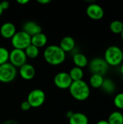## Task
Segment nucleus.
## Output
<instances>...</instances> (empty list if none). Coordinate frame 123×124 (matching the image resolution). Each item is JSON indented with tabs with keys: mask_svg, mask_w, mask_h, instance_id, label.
Here are the masks:
<instances>
[{
	"mask_svg": "<svg viewBox=\"0 0 123 124\" xmlns=\"http://www.w3.org/2000/svg\"><path fill=\"white\" fill-rule=\"evenodd\" d=\"M104 77L98 74H91L89 79V84L94 89H101Z\"/></svg>",
	"mask_w": 123,
	"mask_h": 124,
	"instance_id": "19",
	"label": "nucleus"
},
{
	"mask_svg": "<svg viewBox=\"0 0 123 124\" xmlns=\"http://www.w3.org/2000/svg\"><path fill=\"white\" fill-rule=\"evenodd\" d=\"M120 35H121V38H122V39L123 40V31H122V32H121V33H120Z\"/></svg>",
	"mask_w": 123,
	"mask_h": 124,
	"instance_id": "35",
	"label": "nucleus"
},
{
	"mask_svg": "<svg viewBox=\"0 0 123 124\" xmlns=\"http://www.w3.org/2000/svg\"><path fill=\"white\" fill-rule=\"evenodd\" d=\"M59 47L65 53L71 52L75 48V41L72 36H65L60 41Z\"/></svg>",
	"mask_w": 123,
	"mask_h": 124,
	"instance_id": "14",
	"label": "nucleus"
},
{
	"mask_svg": "<svg viewBox=\"0 0 123 124\" xmlns=\"http://www.w3.org/2000/svg\"><path fill=\"white\" fill-rule=\"evenodd\" d=\"M1 124H20L19 122L16 120H14V119H9V120H7L5 121H4Z\"/></svg>",
	"mask_w": 123,
	"mask_h": 124,
	"instance_id": "28",
	"label": "nucleus"
},
{
	"mask_svg": "<svg viewBox=\"0 0 123 124\" xmlns=\"http://www.w3.org/2000/svg\"><path fill=\"white\" fill-rule=\"evenodd\" d=\"M101 89L104 93L107 94H112L116 90V84L112 79L109 78H104Z\"/></svg>",
	"mask_w": 123,
	"mask_h": 124,
	"instance_id": "18",
	"label": "nucleus"
},
{
	"mask_svg": "<svg viewBox=\"0 0 123 124\" xmlns=\"http://www.w3.org/2000/svg\"><path fill=\"white\" fill-rule=\"evenodd\" d=\"M72 61L75 67H78L80 68H83L88 65V57L81 52H77L73 54L72 56Z\"/></svg>",
	"mask_w": 123,
	"mask_h": 124,
	"instance_id": "15",
	"label": "nucleus"
},
{
	"mask_svg": "<svg viewBox=\"0 0 123 124\" xmlns=\"http://www.w3.org/2000/svg\"><path fill=\"white\" fill-rule=\"evenodd\" d=\"M109 124H123V113L119 110L112 112L108 117Z\"/></svg>",
	"mask_w": 123,
	"mask_h": 124,
	"instance_id": "21",
	"label": "nucleus"
},
{
	"mask_svg": "<svg viewBox=\"0 0 123 124\" xmlns=\"http://www.w3.org/2000/svg\"><path fill=\"white\" fill-rule=\"evenodd\" d=\"M69 91L71 96L75 100L80 102L86 100L91 94L90 86L83 80L72 81L69 88Z\"/></svg>",
	"mask_w": 123,
	"mask_h": 124,
	"instance_id": "2",
	"label": "nucleus"
},
{
	"mask_svg": "<svg viewBox=\"0 0 123 124\" xmlns=\"http://www.w3.org/2000/svg\"><path fill=\"white\" fill-rule=\"evenodd\" d=\"M47 36L43 33H39L31 36V44L36 46L37 48H41L47 44Z\"/></svg>",
	"mask_w": 123,
	"mask_h": 124,
	"instance_id": "16",
	"label": "nucleus"
},
{
	"mask_svg": "<svg viewBox=\"0 0 123 124\" xmlns=\"http://www.w3.org/2000/svg\"><path fill=\"white\" fill-rule=\"evenodd\" d=\"M120 72L123 76V62L121 63V65H120Z\"/></svg>",
	"mask_w": 123,
	"mask_h": 124,
	"instance_id": "33",
	"label": "nucleus"
},
{
	"mask_svg": "<svg viewBox=\"0 0 123 124\" xmlns=\"http://www.w3.org/2000/svg\"><path fill=\"white\" fill-rule=\"evenodd\" d=\"M46 100L45 92L40 89H35L30 92L27 97V101L31 108H37L43 105Z\"/></svg>",
	"mask_w": 123,
	"mask_h": 124,
	"instance_id": "7",
	"label": "nucleus"
},
{
	"mask_svg": "<svg viewBox=\"0 0 123 124\" xmlns=\"http://www.w3.org/2000/svg\"><path fill=\"white\" fill-rule=\"evenodd\" d=\"M0 4H1V9H3V11L5 9H7L9 7V3L7 1H2L1 2H0Z\"/></svg>",
	"mask_w": 123,
	"mask_h": 124,
	"instance_id": "27",
	"label": "nucleus"
},
{
	"mask_svg": "<svg viewBox=\"0 0 123 124\" xmlns=\"http://www.w3.org/2000/svg\"><path fill=\"white\" fill-rule=\"evenodd\" d=\"M45 61L53 66L62 64L66 59V53L58 45H49L43 51Z\"/></svg>",
	"mask_w": 123,
	"mask_h": 124,
	"instance_id": "1",
	"label": "nucleus"
},
{
	"mask_svg": "<svg viewBox=\"0 0 123 124\" xmlns=\"http://www.w3.org/2000/svg\"><path fill=\"white\" fill-rule=\"evenodd\" d=\"M27 57L30 59L36 58L39 54V49L36 46H33V44H30L25 50H24Z\"/></svg>",
	"mask_w": 123,
	"mask_h": 124,
	"instance_id": "23",
	"label": "nucleus"
},
{
	"mask_svg": "<svg viewBox=\"0 0 123 124\" xmlns=\"http://www.w3.org/2000/svg\"><path fill=\"white\" fill-rule=\"evenodd\" d=\"M20 108H21V110H22V111L26 112V111H28V110L31 108V107H30V104L28 103V102L27 100H25V101H24V102H22L21 103V105H20Z\"/></svg>",
	"mask_w": 123,
	"mask_h": 124,
	"instance_id": "26",
	"label": "nucleus"
},
{
	"mask_svg": "<svg viewBox=\"0 0 123 124\" xmlns=\"http://www.w3.org/2000/svg\"><path fill=\"white\" fill-rule=\"evenodd\" d=\"M16 32V27L14 23L11 22H6L3 23L0 27L1 36L7 39H11Z\"/></svg>",
	"mask_w": 123,
	"mask_h": 124,
	"instance_id": "13",
	"label": "nucleus"
},
{
	"mask_svg": "<svg viewBox=\"0 0 123 124\" xmlns=\"http://www.w3.org/2000/svg\"><path fill=\"white\" fill-rule=\"evenodd\" d=\"M113 102L115 106L119 109V110H123V92L117 93L113 100Z\"/></svg>",
	"mask_w": 123,
	"mask_h": 124,
	"instance_id": "25",
	"label": "nucleus"
},
{
	"mask_svg": "<svg viewBox=\"0 0 123 124\" xmlns=\"http://www.w3.org/2000/svg\"><path fill=\"white\" fill-rule=\"evenodd\" d=\"M73 113H74L73 111H72V110H68V111L66 113V117H67L68 119H70V118L72 117V116L73 115Z\"/></svg>",
	"mask_w": 123,
	"mask_h": 124,
	"instance_id": "31",
	"label": "nucleus"
},
{
	"mask_svg": "<svg viewBox=\"0 0 123 124\" xmlns=\"http://www.w3.org/2000/svg\"><path fill=\"white\" fill-rule=\"evenodd\" d=\"M96 124H109L107 120H100L98 122H96Z\"/></svg>",
	"mask_w": 123,
	"mask_h": 124,
	"instance_id": "32",
	"label": "nucleus"
},
{
	"mask_svg": "<svg viewBox=\"0 0 123 124\" xmlns=\"http://www.w3.org/2000/svg\"><path fill=\"white\" fill-rule=\"evenodd\" d=\"M11 44L14 49L25 50L31 44V37L22 31L16 32L11 39Z\"/></svg>",
	"mask_w": 123,
	"mask_h": 124,
	"instance_id": "6",
	"label": "nucleus"
},
{
	"mask_svg": "<svg viewBox=\"0 0 123 124\" xmlns=\"http://www.w3.org/2000/svg\"></svg>",
	"mask_w": 123,
	"mask_h": 124,
	"instance_id": "36",
	"label": "nucleus"
},
{
	"mask_svg": "<svg viewBox=\"0 0 123 124\" xmlns=\"http://www.w3.org/2000/svg\"><path fill=\"white\" fill-rule=\"evenodd\" d=\"M109 29L113 33L120 34L123 29V23L121 20H115L110 23Z\"/></svg>",
	"mask_w": 123,
	"mask_h": 124,
	"instance_id": "22",
	"label": "nucleus"
},
{
	"mask_svg": "<svg viewBox=\"0 0 123 124\" xmlns=\"http://www.w3.org/2000/svg\"><path fill=\"white\" fill-rule=\"evenodd\" d=\"M9 52L4 46H0V65L8 62Z\"/></svg>",
	"mask_w": 123,
	"mask_h": 124,
	"instance_id": "24",
	"label": "nucleus"
},
{
	"mask_svg": "<svg viewBox=\"0 0 123 124\" xmlns=\"http://www.w3.org/2000/svg\"><path fill=\"white\" fill-rule=\"evenodd\" d=\"M88 69L91 74H98L104 76L109 69V65L102 57H94L88 62Z\"/></svg>",
	"mask_w": 123,
	"mask_h": 124,
	"instance_id": "4",
	"label": "nucleus"
},
{
	"mask_svg": "<svg viewBox=\"0 0 123 124\" xmlns=\"http://www.w3.org/2000/svg\"><path fill=\"white\" fill-rule=\"evenodd\" d=\"M22 31L25 32L30 37L42 32L41 26L38 23L32 20H28L25 22L22 25Z\"/></svg>",
	"mask_w": 123,
	"mask_h": 124,
	"instance_id": "11",
	"label": "nucleus"
},
{
	"mask_svg": "<svg viewBox=\"0 0 123 124\" xmlns=\"http://www.w3.org/2000/svg\"><path fill=\"white\" fill-rule=\"evenodd\" d=\"M104 59L109 66H120L123 62V49L117 45L109 46L105 50Z\"/></svg>",
	"mask_w": 123,
	"mask_h": 124,
	"instance_id": "3",
	"label": "nucleus"
},
{
	"mask_svg": "<svg viewBox=\"0 0 123 124\" xmlns=\"http://www.w3.org/2000/svg\"><path fill=\"white\" fill-rule=\"evenodd\" d=\"M17 75V68L9 62L0 65V82L8 84L12 82Z\"/></svg>",
	"mask_w": 123,
	"mask_h": 124,
	"instance_id": "5",
	"label": "nucleus"
},
{
	"mask_svg": "<svg viewBox=\"0 0 123 124\" xmlns=\"http://www.w3.org/2000/svg\"><path fill=\"white\" fill-rule=\"evenodd\" d=\"M17 2L20 4H27L28 3H29V0H17Z\"/></svg>",
	"mask_w": 123,
	"mask_h": 124,
	"instance_id": "30",
	"label": "nucleus"
},
{
	"mask_svg": "<svg viewBox=\"0 0 123 124\" xmlns=\"http://www.w3.org/2000/svg\"><path fill=\"white\" fill-rule=\"evenodd\" d=\"M2 13H3V9H1V4H0V16L2 15Z\"/></svg>",
	"mask_w": 123,
	"mask_h": 124,
	"instance_id": "34",
	"label": "nucleus"
},
{
	"mask_svg": "<svg viewBox=\"0 0 123 124\" xmlns=\"http://www.w3.org/2000/svg\"><path fill=\"white\" fill-rule=\"evenodd\" d=\"M68 73H69L72 81H77L83 80V78L84 76L83 70L80 68L75 67V66L72 68Z\"/></svg>",
	"mask_w": 123,
	"mask_h": 124,
	"instance_id": "20",
	"label": "nucleus"
},
{
	"mask_svg": "<svg viewBox=\"0 0 123 124\" xmlns=\"http://www.w3.org/2000/svg\"><path fill=\"white\" fill-rule=\"evenodd\" d=\"M19 74L22 79L29 81L35 77L36 69L32 65L29 63H25V65H23L20 68Z\"/></svg>",
	"mask_w": 123,
	"mask_h": 124,
	"instance_id": "12",
	"label": "nucleus"
},
{
	"mask_svg": "<svg viewBox=\"0 0 123 124\" xmlns=\"http://www.w3.org/2000/svg\"><path fill=\"white\" fill-rule=\"evenodd\" d=\"M86 14L91 20H99L104 17V10L101 5L96 3H93L88 5L86 8Z\"/></svg>",
	"mask_w": 123,
	"mask_h": 124,
	"instance_id": "10",
	"label": "nucleus"
},
{
	"mask_svg": "<svg viewBox=\"0 0 123 124\" xmlns=\"http://www.w3.org/2000/svg\"><path fill=\"white\" fill-rule=\"evenodd\" d=\"M89 121L88 116L83 113H74L69 119L70 124H88Z\"/></svg>",
	"mask_w": 123,
	"mask_h": 124,
	"instance_id": "17",
	"label": "nucleus"
},
{
	"mask_svg": "<svg viewBox=\"0 0 123 124\" xmlns=\"http://www.w3.org/2000/svg\"><path fill=\"white\" fill-rule=\"evenodd\" d=\"M37 1L41 4H47L51 2V0H38Z\"/></svg>",
	"mask_w": 123,
	"mask_h": 124,
	"instance_id": "29",
	"label": "nucleus"
},
{
	"mask_svg": "<svg viewBox=\"0 0 123 124\" xmlns=\"http://www.w3.org/2000/svg\"><path fill=\"white\" fill-rule=\"evenodd\" d=\"M54 85L60 89H69L72 81L67 72H59L57 73L54 78Z\"/></svg>",
	"mask_w": 123,
	"mask_h": 124,
	"instance_id": "9",
	"label": "nucleus"
},
{
	"mask_svg": "<svg viewBox=\"0 0 123 124\" xmlns=\"http://www.w3.org/2000/svg\"><path fill=\"white\" fill-rule=\"evenodd\" d=\"M27 56L22 49H13L9 52V61L15 68H20L25 63H27Z\"/></svg>",
	"mask_w": 123,
	"mask_h": 124,
	"instance_id": "8",
	"label": "nucleus"
}]
</instances>
